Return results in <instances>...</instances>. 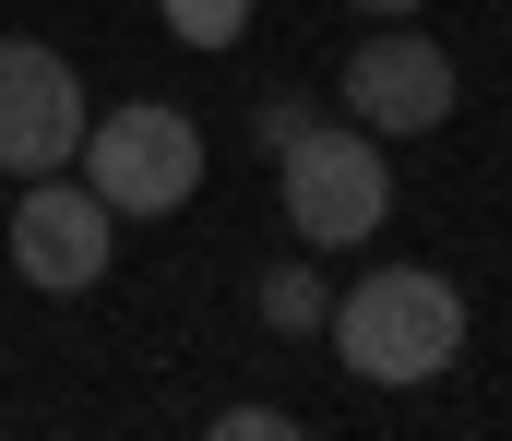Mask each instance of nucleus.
Here are the masks:
<instances>
[{
	"label": "nucleus",
	"mask_w": 512,
	"mask_h": 441,
	"mask_svg": "<svg viewBox=\"0 0 512 441\" xmlns=\"http://www.w3.org/2000/svg\"><path fill=\"white\" fill-rule=\"evenodd\" d=\"M108 203L84 191V179H24V203H12V263H24V287L48 298H84L108 275Z\"/></svg>",
	"instance_id": "nucleus-5"
},
{
	"label": "nucleus",
	"mask_w": 512,
	"mask_h": 441,
	"mask_svg": "<svg viewBox=\"0 0 512 441\" xmlns=\"http://www.w3.org/2000/svg\"><path fill=\"white\" fill-rule=\"evenodd\" d=\"M286 227L310 251H358L370 227L393 215V167H382V132H286Z\"/></svg>",
	"instance_id": "nucleus-2"
},
{
	"label": "nucleus",
	"mask_w": 512,
	"mask_h": 441,
	"mask_svg": "<svg viewBox=\"0 0 512 441\" xmlns=\"http://www.w3.org/2000/svg\"><path fill=\"white\" fill-rule=\"evenodd\" d=\"M84 72L60 60V48H36V36H0V167L12 179H48V167H72L84 155Z\"/></svg>",
	"instance_id": "nucleus-4"
},
{
	"label": "nucleus",
	"mask_w": 512,
	"mask_h": 441,
	"mask_svg": "<svg viewBox=\"0 0 512 441\" xmlns=\"http://www.w3.org/2000/svg\"><path fill=\"white\" fill-rule=\"evenodd\" d=\"M358 12H417V0H358Z\"/></svg>",
	"instance_id": "nucleus-9"
},
{
	"label": "nucleus",
	"mask_w": 512,
	"mask_h": 441,
	"mask_svg": "<svg viewBox=\"0 0 512 441\" xmlns=\"http://www.w3.org/2000/svg\"><path fill=\"white\" fill-rule=\"evenodd\" d=\"M155 12H167L179 48H239L251 36V0H155Z\"/></svg>",
	"instance_id": "nucleus-7"
},
{
	"label": "nucleus",
	"mask_w": 512,
	"mask_h": 441,
	"mask_svg": "<svg viewBox=\"0 0 512 441\" xmlns=\"http://www.w3.org/2000/svg\"><path fill=\"white\" fill-rule=\"evenodd\" d=\"M262 310H274V322H310V310H322V287H310V275H274V287H262Z\"/></svg>",
	"instance_id": "nucleus-8"
},
{
	"label": "nucleus",
	"mask_w": 512,
	"mask_h": 441,
	"mask_svg": "<svg viewBox=\"0 0 512 441\" xmlns=\"http://www.w3.org/2000/svg\"><path fill=\"white\" fill-rule=\"evenodd\" d=\"M334 346H346L358 382H441L465 358V298L441 287V275H417V263H382V275L346 287Z\"/></svg>",
	"instance_id": "nucleus-1"
},
{
	"label": "nucleus",
	"mask_w": 512,
	"mask_h": 441,
	"mask_svg": "<svg viewBox=\"0 0 512 441\" xmlns=\"http://www.w3.org/2000/svg\"><path fill=\"white\" fill-rule=\"evenodd\" d=\"M346 108H358V132H429V120H453V60L429 36H370L346 60Z\"/></svg>",
	"instance_id": "nucleus-6"
},
{
	"label": "nucleus",
	"mask_w": 512,
	"mask_h": 441,
	"mask_svg": "<svg viewBox=\"0 0 512 441\" xmlns=\"http://www.w3.org/2000/svg\"><path fill=\"white\" fill-rule=\"evenodd\" d=\"M72 167H84V191L108 215H179L203 191V132L179 108H108V120H84V155Z\"/></svg>",
	"instance_id": "nucleus-3"
}]
</instances>
